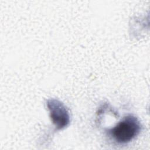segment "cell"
Wrapping results in <instances>:
<instances>
[{
	"mask_svg": "<svg viewBox=\"0 0 150 150\" xmlns=\"http://www.w3.org/2000/svg\"><path fill=\"white\" fill-rule=\"evenodd\" d=\"M141 128V125L137 118L132 115H128L108 131L116 142L126 144L139 134Z\"/></svg>",
	"mask_w": 150,
	"mask_h": 150,
	"instance_id": "obj_1",
	"label": "cell"
},
{
	"mask_svg": "<svg viewBox=\"0 0 150 150\" xmlns=\"http://www.w3.org/2000/svg\"><path fill=\"white\" fill-rule=\"evenodd\" d=\"M47 106L50 111V118L57 129H62L69 123V115L66 107L55 99L47 100Z\"/></svg>",
	"mask_w": 150,
	"mask_h": 150,
	"instance_id": "obj_2",
	"label": "cell"
}]
</instances>
